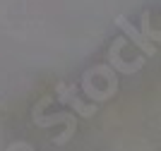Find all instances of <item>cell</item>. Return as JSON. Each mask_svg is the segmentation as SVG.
Segmentation results:
<instances>
[{"mask_svg":"<svg viewBox=\"0 0 161 151\" xmlns=\"http://www.w3.org/2000/svg\"><path fill=\"white\" fill-rule=\"evenodd\" d=\"M118 26H123V29H125V31H128L130 36H132V39H135V43H140V46L144 48V51H147V53H154V46H152V43H147V41L142 39L140 34H137V31H135V29H132V26H130L128 22H125V17H118Z\"/></svg>","mask_w":161,"mask_h":151,"instance_id":"obj_1","label":"cell"}]
</instances>
